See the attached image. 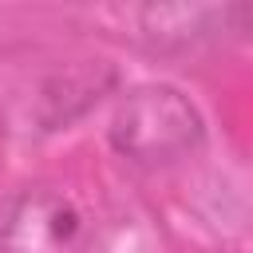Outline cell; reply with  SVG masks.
<instances>
[{"mask_svg": "<svg viewBox=\"0 0 253 253\" xmlns=\"http://www.w3.org/2000/svg\"><path fill=\"white\" fill-rule=\"evenodd\" d=\"M111 146L134 166H162L186 158L206 138V119L170 83H138L130 87L107 126Z\"/></svg>", "mask_w": 253, "mask_h": 253, "instance_id": "1", "label": "cell"}, {"mask_svg": "<svg viewBox=\"0 0 253 253\" xmlns=\"http://www.w3.org/2000/svg\"><path fill=\"white\" fill-rule=\"evenodd\" d=\"M0 253H91V217L67 190L28 186L0 213Z\"/></svg>", "mask_w": 253, "mask_h": 253, "instance_id": "2", "label": "cell"}, {"mask_svg": "<svg viewBox=\"0 0 253 253\" xmlns=\"http://www.w3.org/2000/svg\"><path fill=\"white\" fill-rule=\"evenodd\" d=\"M138 32L150 47L174 51L237 32V16L233 4H158L138 12Z\"/></svg>", "mask_w": 253, "mask_h": 253, "instance_id": "3", "label": "cell"}, {"mask_svg": "<svg viewBox=\"0 0 253 253\" xmlns=\"http://www.w3.org/2000/svg\"><path fill=\"white\" fill-rule=\"evenodd\" d=\"M115 87V67H103V63H83V67H71V71H59L43 83L40 91V111H43V123L47 126H67L75 115H83L87 107L99 103L103 91Z\"/></svg>", "mask_w": 253, "mask_h": 253, "instance_id": "4", "label": "cell"}]
</instances>
